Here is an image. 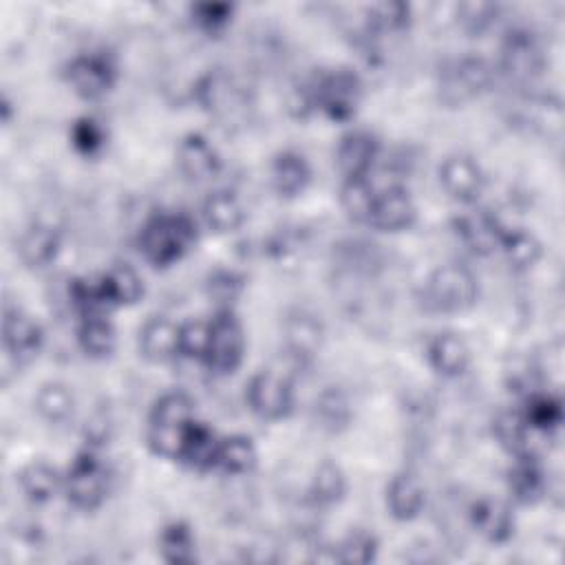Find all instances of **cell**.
<instances>
[{
	"mask_svg": "<svg viewBox=\"0 0 565 565\" xmlns=\"http://www.w3.org/2000/svg\"><path fill=\"white\" fill-rule=\"evenodd\" d=\"M362 104V79L347 66L322 68L313 73L296 90V108L300 115L320 113L333 124H347Z\"/></svg>",
	"mask_w": 565,
	"mask_h": 565,
	"instance_id": "obj_1",
	"label": "cell"
},
{
	"mask_svg": "<svg viewBox=\"0 0 565 565\" xmlns=\"http://www.w3.org/2000/svg\"><path fill=\"white\" fill-rule=\"evenodd\" d=\"M199 241L194 216L181 210L157 212L139 230V254L157 269H166L185 258Z\"/></svg>",
	"mask_w": 565,
	"mask_h": 565,
	"instance_id": "obj_2",
	"label": "cell"
},
{
	"mask_svg": "<svg viewBox=\"0 0 565 565\" xmlns=\"http://www.w3.org/2000/svg\"><path fill=\"white\" fill-rule=\"evenodd\" d=\"M196 419L194 399L183 391H168L159 395L148 415L146 441L148 448L163 459H179L181 444L188 428Z\"/></svg>",
	"mask_w": 565,
	"mask_h": 565,
	"instance_id": "obj_3",
	"label": "cell"
},
{
	"mask_svg": "<svg viewBox=\"0 0 565 565\" xmlns=\"http://www.w3.org/2000/svg\"><path fill=\"white\" fill-rule=\"evenodd\" d=\"M110 490V470L95 448L79 450L64 472L66 501L82 512L97 510Z\"/></svg>",
	"mask_w": 565,
	"mask_h": 565,
	"instance_id": "obj_4",
	"label": "cell"
},
{
	"mask_svg": "<svg viewBox=\"0 0 565 565\" xmlns=\"http://www.w3.org/2000/svg\"><path fill=\"white\" fill-rule=\"evenodd\" d=\"M477 276L459 263L439 265L424 282L426 309L435 313H463L477 305Z\"/></svg>",
	"mask_w": 565,
	"mask_h": 565,
	"instance_id": "obj_5",
	"label": "cell"
},
{
	"mask_svg": "<svg viewBox=\"0 0 565 565\" xmlns=\"http://www.w3.org/2000/svg\"><path fill=\"white\" fill-rule=\"evenodd\" d=\"M245 402L249 411L263 422L287 419L296 404L291 373L282 369L256 371L245 386Z\"/></svg>",
	"mask_w": 565,
	"mask_h": 565,
	"instance_id": "obj_6",
	"label": "cell"
},
{
	"mask_svg": "<svg viewBox=\"0 0 565 565\" xmlns=\"http://www.w3.org/2000/svg\"><path fill=\"white\" fill-rule=\"evenodd\" d=\"M494 68L479 55H461L441 64L439 68V99L448 106H461L492 86Z\"/></svg>",
	"mask_w": 565,
	"mask_h": 565,
	"instance_id": "obj_7",
	"label": "cell"
},
{
	"mask_svg": "<svg viewBox=\"0 0 565 565\" xmlns=\"http://www.w3.org/2000/svg\"><path fill=\"white\" fill-rule=\"evenodd\" d=\"M210 322V340L203 364L214 375H232L245 358V331L234 309H216Z\"/></svg>",
	"mask_w": 565,
	"mask_h": 565,
	"instance_id": "obj_8",
	"label": "cell"
},
{
	"mask_svg": "<svg viewBox=\"0 0 565 565\" xmlns=\"http://www.w3.org/2000/svg\"><path fill=\"white\" fill-rule=\"evenodd\" d=\"M64 75L77 97L93 102L102 99L115 88L119 79V66L117 60L106 51H84L66 64Z\"/></svg>",
	"mask_w": 565,
	"mask_h": 565,
	"instance_id": "obj_9",
	"label": "cell"
},
{
	"mask_svg": "<svg viewBox=\"0 0 565 565\" xmlns=\"http://www.w3.org/2000/svg\"><path fill=\"white\" fill-rule=\"evenodd\" d=\"M543 66H545V53L539 38L525 26H516L508 31L499 53L501 73L516 84H527L543 73Z\"/></svg>",
	"mask_w": 565,
	"mask_h": 565,
	"instance_id": "obj_10",
	"label": "cell"
},
{
	"mask_svg": "<svg viewBox=\"0 0 565 565\" xmlns=\"http://www.w3.org/2000/svg\"><path fill=\"white\" fill-rule=\"evenodd\" d=\"M324 324L318 313L305 307L287 311L282 320V347L287 360L298 369L307 366L324 344Z\"/></svg>",
	"mask_w": 565,
	"mask_h": 565,
	"instance_id": "obj_11",
	"label": "cell"
},
{
	"mask_svg": "<svg viewBox=\"0 0 565 565\" xmlns=\"http://www.w3.org/2000/svg\"><path fill=\"white\" fill-rule=\"evenodd\" d=\"M2 344L15 364H29L44 347V329L26 311L7 307L2 318Z\"/></svg>",
	"mask_w": 565,
	"mask_h": 565,
	"instance_id": "obj_12",
	"label": "cell"
},
{
	"mask_svg": "<svg viewBox=\"0 0 565 565\" xmlns=\"http://www.w3.org/2000/svg\"><path fill=\"white\" fill-rule=\"evenodd\" d=\"M439 183L452 201L472 205L486 188V174L470 154L452 152L439 163Z\"/></svg>",
	"mask_w": 565,
	"mask_h": 565,
	"instance_id": "obj_13",
	"label": "cell"
},
{
	"mask_svg": "<svg viewBox=\"0 0 565 565\" xmlns=\"http://www.w3.org/2000/svg\"><path fill=\"white\" fill-rule=\"evenodd\" d=\"M470 527L492 545H505L512 541L516 530V519L510 503L497 497H479L468 505Z\"/></svg>",
	"mask_w": 565,
	"mask_h": 565,
	"instance_id": "obj_14",
	"label": "cell"
},
{
	"mask_svg": "<svg viewBox=\"0 0 565 565\" xmlns=\"http://www.w3.org/2000/svg\"><path fill=\"white\" fill-rule=\"evenodd\" d=\"M505 486L512 501L521 505H534L547 494V472L534 452L512 455V463L505 472Z\"/></svg>",
	"mask_w": 565,
	"mask_h": 565,
	"instance_id": "obj_15",
	"label": "cell"
},
{
	"mask_svg": "<svg viewBox=\"0 0 565 565\" xmlns=\"http://www.w3.org/2000/svg\"><path fill=\"white\" fill-rule=\"evenodd\" d=\"M380 154V141L369 130H351L340 137L335 148V166L342 179H364L371 177V170Z\"/></svg>",
	"mask_w": 565,
	"mask_h": 565,
	"instance_id": "obj_16",
	"label": "cell"
},
{
	"mask_svg": "<svg viewBox=\"0 0 565 565\" xmlns=\"http://www.w3.org/2000/svg\"><path fill=\"white\" fill-rule=\"evenodd\" d=\"M179 172L190 181H207L221 170V154L216 146L201 132H188L179 139L174 150Z\"/></svg>",
	"mask_w": 565,
	"mask_h": 565,
	"instance_id": "obj_17",
	"label": "cell"
},
{
	"mask_svg": "<svg viewBox=\"0 0 565 565\" xmlns=\"http://www.w3.org/2000/svg\"><path fill=\"white\" fill-rule=\"evenodd\" d=\"M415 218H417V205L408 194V190L402 185H388L377 192L369 225L380 232L397 234L413 227Z\"/></svg>",
	"mask_w": 565,
	"mask_h": 565,
	"instance_id": "obj_18",
	"label": "cell"
},
{
	"mask_svg": "<svg viewBox=\"0 0 565 565\" xmlns=\"http://www.w3.org/2000/svg\"><path fill=\"white\" fill-rule=\"evenodd\" d=\"M455 232L459 241L479 256H488L499 249L505 227L488 210H470L455 218Z\"/></svg>",
	"mask_w": 565,
	"mask_h": 565,
	"instance_id": "obj_19",
	"label": "cell"
},
{
	"mask_svg": "<svg viewBox=\"0 0 565 565\" xmlns=\"http://www.w3.org/2000/svg\"><path fill=\"white\" fill-rule=\"evenodd\" d=\"M384 501H386V510L388 514L399 521H413L417 519L424 508H426V488L419 481L417 475L402 470L395 472L391 477V481L386 483V492H384Z\"/></svg>",
	"mask_w": 565,
	"mask_h": 565,
	"instance_id": "obj_20",
	"label": "cell"
},
{
	"mask_svg": "<svg viewBox=\"0 0 565 565\" xmlns=\"http://www.w3.org/2000/svg\"><path fill=\"white\" fill-rule=\"evenodd\" d=\"M426 360L441 377H459L470 366L472 353L468 342L455 331L435 333L426 344Z\"/></svg>",
	"mask_w": 565,
	"mask_h": 565,
	"instance_id": "obj_21",
	"label": "cell"
},
{
	"mask_svg": "<svg viewBox=\"0 0 565 565\" xmlns=\"http://www.w3.org/2000/svg\"><path fill=\"white\" fill-rule=\"evenodd\" d=\"M62 252V236L49 223L29 225L18 238V258L29 269H44L57 260Z\"/></svg>",
	"mask_w": 565,
	"mask_h": 565,
	"instance_id": "obj_22",
	"label": "cell"
},
{
	"mask_svg": "<svg viewBox=\"0 0 565 565\" xmlns=\"http://www.w3.org/2000/svg\"><path fill=\"white\" fill-rule=\"evenodd\" d=\"M269 181L278 196L296 199L311 183V166L298 150H280L269 166Z\"/></svg>",
	"mask_w": 565,
	"mask_h": 565,
	"instance_id": "obj_23",
	"label": "cell"
},
{
	"mask_svg": "<svg viewBox=\"0 0 565 565\" xmlns=\"http://www.w3.org/2000/svg\"><path fill=\"white\" fill-rule=\"evenodd\" d=\"M139 353L154 364L179 358V324L166 316H150L139 329Z\"/></svg>",
	"mask_w": 565,
	"mask_h": 565,
	"instance_id": "obj_24",
	"label": "cell"
},
{
	"mask_svg": "<svg viewBox=\"0 0 565 565\" xmlns=\"http://www.w3.org/2000/svg\"><path fill=\"white\" fill-rule=\"evenodd\" d=\"M527 428L534 433V437H552L563 426V402L558 395L550 393L547 388H534L523 395V402L519 406Z\"/></svg>",
	"mask_w": 565,
	"mask_h": 565,
	"instance_id": "obj_25",
	"label": "cell"
},
{
	"mask_svg": "<svg viewBox=\"0 0 565 565\" xmlns=\"http://www.w3.org/2000/svg\"><path fill=\"white\" fill-rule=\"evenodd\" d=\"M218 446H221V437L216 435V430L205 422L194 419L185 433L177 461L196 472L216 470Z\"/></svg>",
	"mask_w": 565,
	"mask_h": 565,
	"instance_id": "obj_26",
	"label": "cell"
},
{
	"mask_svg": "<svg viewBox=\"0 0 565 565\" xmlns=\"http://www.w3.org/2000/svg\"><path fill=\"white\" fill-rule=\"evenodd\" d=\"M313 424L329 435H338L353 422V406L349 395L340 386H327L322 388L311 408Z\"/></svg>",
	"mask_w": 565,
	"mask_h": 565,
	"instance_id": "obj_27",
	"label": "cell"
},
{
	"mask_svg": "<svg viewBox=\"0 0 565 565\" xmlns=\"http://www.w3.org/2000/svg\"><path fill=\"white\" fill-rule=\"evenodd\" d=\"M97 278H99L102 291H104L110 309L130 307L143 298V291H146L143 278L128 263H117Z\"/></svg>",
	"mask_w": 565,
	"mask_h": 565,
	"instance_id": "obj_28",
	"label": "cell"
},
{
	"mask_svg": "<svg viewBox=\"0 0 565 565\" xmlns=\"http://www.w3.org/2000/svg\"><path fill=\"white\" fill-rule=\"evenodd\" d=\"M203 221L216 234H232L245 223V205L232 190H214L203 201Z\"/></svg>",
	"mask_w": 565,
	"mask_h": 565,
	"instance_id": "obj_29",
	"label": "cell"
},
{
	"mask_svg": "<svg viewBox=\"0 0 565 565\" xmlns=\"http://www.w3.org/2000/svg\"><path fill=\"white\" fill-rule=\"evenodd\" d=\"M18 486L31 503H49L64 490V475L44 459H33L18 472Z\"/></svg>",
	"mask_w": 565,
	"mask_h": 565,
	"instance_id": "obj_30",
	"label": "cell"
},
{
	"mask_svg": "<svg viewBox=\"0 0 565 565\" xmlns=\"http://www.w3.org/2000/svg\"><path fill=\"white\" fill-rule=\"evenodd\" d=\"M347 475L340 463L331 459H322L309 481V501L313 508H333L347 497Z\"/></svg>",
	"mask_w": 565,
	"mask_h": 565,
	"instance_id": "obj_31",
	"label": "cell"
},
{
	"mask_svg": "<svg viewBox=\"0 0 565 565\" xmlns=\"http://www.w3.org/2000/svg\"><path fill=\"white\" fill-rule=\"evenodd\" d=\"M77 344L93 360H106L117 349V329L108 316H88L77 320Z\"/></svg>",
	"mask_w": 565,
	"mask_h": 565,
	"instance_id": "obj_32",
	"label": "cell"
},
{
	"mask_svg": "<svg viewBox=\"0 0 565 565\" xmlns=\"http://www.w3.org/2000/svg\"><path fill=\"white\" fill-rule=\"evenodd\" d=\"M33 406L44 422L64 424L75 413V395L68 384H64L60 380H51V382L40 384V388L33 397Z\"/></svg>",
	"mask_w": 565,
	"mask_h": 565,
	"instance_id": "obj_33",
	"label": "cell"
},
{
	"mask_svg": "<svg viewBox=\"0 0 565 565\" xmlns=\"http://www.w3.org/2000/svg\"><path fill=\"white\" fill-rule=\"evenodd\" d=\"M159 552L166 563L185 565L196 561V536L190 523L170 521L159 532Z\"/></svg>",
	"mask_w": 565,
	"mask_h": 565,
	"instance_id": "obj_34",
	"label": "cell"
},
{
	"mask_svg": "<svg viewBox=\"0 0 565 565\" xmlns=\"http://www.w3.org/2000/svg\"><path fill=\"white\" fill-rule=\"evenodd\" d=\"M492 433H494L499 446L505 448L510 455L534 452V448H532L534 433L527 428L519 408L501 411L492 422Z\"/></svg>",
	"mask_w": 565,
	"mask_h": 565,
	"instance_id": "obj_35",
	"label": "cell"
},
{
	"mask_svg": "<svg viewBox=\"0 0 565 565\" xmlns=\"http://www.w3.org/2000/svg\"><path fill=\"white\" fill-rule=\"evenodd\" d=\"M499 249L516 271H527L543 258V243L527 230H505Z\"/></svg>",
	"mask_w": 565,
	"mask_h": 565,
	"instance_id": "obj_36",
	"label": "cell"
},
{
	"mask_svg": "<svg viewBox=\"0 0 565 565\" xmlns=\"http://www.w3.org/2000/svg\"><path fill=\"white\" fill-rule=\"evenodd\" d=\"M258 463V450L247 435H230L221 437L216 470L225 475H247Z\"/></svg>",
	"mask_w": 565,
	"mask_h": 565,
	"instance_id": "obj_37",
	"label": "cell"
},
{
	"mask_svg": "<svg viewBox=\"0 0 565 565\" xmlns=\"http://www.w3.org/2000/svg\"><path fill=\"white\" fill-rule=\"evenodd\" d=\"M375 196L377 190L371 183V177L364 179H342L340 185V207L344 210V214L360 223V225H369L371 221V212L375 205Z\"/></svg>",
	"mask_w": 565,
	"mask_h": 565,
	"instance_id": "obj_38",
	"label": "cell"
},
{
	"mask_svg": "<svg viewBox=\"0 0 565 565\" xmlns=\"http://www.w3.org/2000/svg\"><path fill=\"white\" fill-rule=\"evenodd\" d=\"M413 11L408 2L384 0L366 9V31L369 33H399L408 29Z\"/></svg>",
	"mask_w": 565,
	"mask_h": 565,
	"instance_id": "obj_39",
	"label": "cell"
},
{
	"mask_svg": "<svg viewBox=\"0 0 565 565\" xmlns=\"http://www.w3.org/2000/svg\"><path fill=\"white\" fill-rule=\"evenodd\" d=\"M68 141L73 150L82 157H97L106 143H108V130L106 124L93 115H82L77 117L71 128H68Z\"/></svg>",
	"mask_w": 565,
	"mask_h": 565,
	"instance_id": "obj_40",
	"label": "cell"
},
{
	"mask_svg": "<svg viewBox=\"0 0 565 565\" xmlns=\"http://www.w3.org/2000/svg\"><path fill=\"white\" fill-rule=\"evenodd\" d=\"M380 541L364 527L351 530L333 550V561L344 565H369L377 558Z\"/></svg>",
	"mask_w": 565,
	"mask_h": 565,
	"instance_id": "obj_41",
	"label": "cell"
},
{
	"mask_svg": "<svg viewBox=\"0 0 565 565\" xmlns=\"http://www.w3.org/2000/svg\"><path fill=\"white\" fill-rule=\"evenodd\" d=\"M192 24L205 35H221L234 18V4L230 2H199L190 7Z\"/></svg>",
	"mask_w": 565,
	"mask_h": 565,
	"instance_id": "obj_42",
	"label": "cell"
},
{
	"mask_svg": "<svg viewBox=\"0 0 565 565\" xmlns=\"http://www.w3.org/2000/svg\"><path fill=\"white\" fill-rule=\"evenodd\" d=\"M243 289L245 278L234 269H214L205 282V291L214 300L216 309H232Z\"/></svg>",
	"mask_w": 565,
	"mask_h": 565,
	"instance_id": "obj_43",
	"label": "cell"
},
{
	"mask_svg": "<svg viewBox=\"0 0 565 565\" xmlns=\"http://www.w3.org/2000/svg\"><path fill=\"white\" fill-rule=\"evenodd\" d=\"M210 340L207 320H185L179 324V358L201 360L205 358Z\"/></svg>",
	"mask_w": 565,
	"mask_h": 565,
	"instance_id": "obj_44",
	"label": "cell"
},
{
	"mask_svg": "<svg viewBox=\"0 0 565 565\" xmlns=\"http://www.w3.org/2000/svg\"><path fill=\"white\" fill-rule=\"evenodd\" d=\"M497 20V4L490 2H463L457 7V22L459 26L470 33H483Z\"/></svg>",
	"mask_w": 565,
	"mask_h": 565,
	"instance_id": "obj_45",
	"label": "cell"
}]
</instances>
